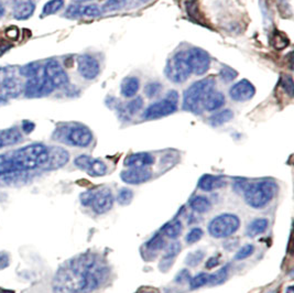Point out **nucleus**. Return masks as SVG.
<instances>
[{
	"label": "nucleus",
	"instance_id": "obj_2",
	"mask_svg": "<svg viewBox=\"0 0 294 293\" xmlns=\"http://www.w3.org/2000/svg\"><path fill=\"white\" fill-rule=\"evenodd\" d=\"M15 171H30L46 164L49 159V148L42 143H31L18 149L11 154Z\"/></svg>",
	"mask_w": 294,
	"mask_h": 293
},
{
	"label": "nucleus",
	"instance_id": "obj_16",
	"mask_svg": "<svg viewBox=\"0 0 294 293\" xmlns=\"http://www.w3.org/2000/svg\"><path fill=\"white\" fill-rule=\"evenodd\" d=\"M152 173L147 168H130L121 172L120 178L127 184H141L151 179Z\"/></svg>",
	"mask_w": 294,
	"mask_h": 293
},
{
	"label": "nucleus",
	"instance_id": "obj_8",
	"mask_svg": "<svg viewBox=\"0 0 294 293\" xmlns=\"http://www.w3.org/2000/svg\"><path fill=\"white\" fill-rule=\"evenodd\" d=\"M178 93H176L175 90H171L164 99L158 100V102L149 106V107L144 110L142 118L147 120H152L172 115L173 113H175L176 109H178Z\"/></svg>",
	"mask_w": 294,
	"mask_h": 293
},
{
	"label": "nucleus",
	"instance_id": "obj_35",
	"mask_svg": "<svg viewBox=\"0 0 294 293\" xmlns=\"http://www.w3.org/2000/svg\"><path fill=\"white\" fill-rule=\"evenodd\" d=\"M208 284H210V275H207L205 273H201L199 275H196L195 277H193V278H191L189 281V285L192 290L200 289V288L204 287Z\"/></svg>",
	"mask_w": 294,
	"mask_h": 293
},
{
	"label": "nucleus",
	"instance_id": "obj_6",
	"mask_svg": "<svg viewBox=\"0 0 294 293\" xmlns=\"http://www.w3.org/2000/svg\"><path fill=\"white\" fill-rule=\"evenodd\" d=\"M165 76L175 84H182L188 81L192 74L189 62L188 51H180L170 58L165 65Z\"/></svg>",
	"mask_w": 294,
	"mask_h": 293
},
{
	"label": "nucleus",
	"instance_id": "obj_28",
	"mask_svg": "<svg viewBox=\"0 0 294 293\" xmlns=\"http://www.w3.org/2000/svg\"><path fill=\"white\" fill-rule=\"evenodd\" d=\"M190 207L194 212L203 214V213H206L211 210L212 204L210 200L205 198V196L197 195V196H194V198L190 201Z\"/></svg>",
	"mask_w": 294,
	"mask_h": 293
},
{
	"label": "nucleus",
	"instance_id": "obj_33",
	"mask_svg": "<svg viewBox=\"0 0 294 293\" xmlns=\"http://www.w3.org/2000/svg\"><path fill=\"white\" fill-rule=\"evenodd\" d=\"M64 4H65V1H64V0H50V1H47L43 6L41 17L44 18V17H47V15L58 12L64 7Z\"/></svg>",
	"mask_w": 294,
	"mask_h": 293
},
{
	"label": "nucleus",
	"instance_id": "obj_18",
	"mask_svg": "<svg viewBox=\"0 0 294 293\" xmlns=\"http://www.w3.org/2000/svg\"><path fill=\"white\" fill-rule=\"evenodd\" d=\"M69 154L65 149L60 147H51L49 148V159L44 166L46 170H55L62 168L68 162Z\"/></svg>",
	"mask_w": 294,
	"mask_h": 293
},
{
	"label": "nucleus",
	"instance_id": "obj_41",
	"mask_svg": "<svg viewBox=\"0 0 294 293\" xmlns=\"http://www.w3.org/2000/svg\"><path fill=\"white\" fill-rule=\"evenodd\" d=\"M203 235H204V232H203L202 228H199V227L192 228V230L188 233V235H186V237H185L186 244L193 245V244L197 243L203 237Z\"/></svg>",
	"mask_w": 294,
	"mask_h": 293
},
{
	"label": "nucleus",
	"instance_id": "obj_56",
	"mask_svg": "<svg viewBox=\"0 0 294 293\" xmlns=\"http://www.w3.org/2000/svg\"><path fill=\"white\" fill-rule=\"evenodd\" d=\"M3 147H4V143H3V140H2L1 136H0V149L3 148Z\"/></svg>",
	"mask_w": 294,
	"mask_h": 293
},
{
	"label": "nucleus",
	"instance_id": "obj_20",
	"mask_svg": "<svg viewBox=\"0 0 294 293\" xmlns=\"http://www.w3.org/2000/svg\"><path fill=\"white\" fill-rule=\"evenodd\" d=\"M153 163L154 158L148 152L133 153L125 159V166L128 168H147Z\"/></svg>",
	"mask_w": 294,
	"mask_h": 293
},
{
	"label": "nucleus",
	"instance_id": "obj_3",
	"mask_svg": "<svg viewBox=\"0 0 294 293\" xmlns=\"http://www.w3.org/2000/svg\"><path fill=\"white\" fill-rule=\"evenodd\" d=\"M277 190V184L271 180H263L259 182L247 183L244 190L245 201L253 209H264L274 200Z\"/></svg>",
	"mask_w": 294,
	"mask_h": 293
},
{
	"label": "nucleus",
	"instance_id": "obj_53",
	"mask_svg": "<svg viewBox=\"0 0 294 293\" xmlns=\"http://www.w3.org/2000/svg\"><path fill=\"white\" fill-rule=\"evenodd\" d=\"M4 13H6V8H4L2 2H0V18H2Z\"/></svg>",
	"mask_w": 294,
	"mask_h": 293
},
{
	"label": "nucleus",
	"instance_id": "obj_21",
	"mask_svg": "<svg viewBox=\"0 0 294 293\" xmlns=\"http://www.w3.org/2000/svg\"><path fill=\"white\" fill-rule=\"evenodd\" d=\"M226 185V180L223 177H217V175L205 174L199 181V188L202 191L212 192L214 190L222 189Z\"/></svg>",
	"mask_w": 294,
	"mask_h": 293
},
{
	"label": "nucleus",
	"instance_id": "obj_57",
	"mask_svg": "<svg viewBox=\"0 0 294 293\" xmlns=\"http://www.w3.org/2000/svg\"><path fill=\"white\" fill-rule=\"evenodd\" d=\"M76 2H78V3H81V2H86V1H92V0H75Z\"/></svg>",
	"mask_w": 294,
	"mask_h": 293
},
{
	"label": "nucleus",
	"instance_id": "obj_54",
	"mask_svg": "<svg viewBox=\"0 0 294 293\" xmlns=\"http://www.w3.org/2000/svg\"><path fill=\"white\" fill-rule=\"evenodd\" d=\"M137 293H159L156 290H151V289H141L139 290Z\"/></svg>",
	"mask_w": 294,
	"mask_h": 293
},
{
	"label": "nucleus",
	"instance_id": "obj_46",
	"mask_svg": "<svg viewBox=\"0 0 294 293\" xmlns=\"http://www.w3.org/2000/svg\"><path fill=\"white\" fill-rule=\"evenodd\" d=\"M95 190H88L81 194V202L84 206H90L95 195Z\"/></svg>",
	"mask_w": 294,
	"mask_h": 293
},
{
	"label": "nucleus",
	"instance_id": "obj_55",
	"mask_svg": "<svg viewBox=\"0 0 294 293\" xmlns=\"http://www.w3.org/2000/svg\"><path fill=\"white\" fill-rule=\"evenodd\" d=\"M7 103H8V99L6 97H3V96L0 95V106L6 105Z\"/></svg>",
	"mask_w": 294,
	"mask_h": 293
},
{
	"label": "nucleus",
	"instance_id": "obj_24",
	"mask_svg": "<svg viewBox=\"0 0 294 293\" xmlns=\"http://www.w3.org/2000/svg\"><path fill=\"white\" fill-rule=\"evenodd\" d=\"M35 11V3L31 0L19 2L13 9V18L15 20L23 21L32 17Z\"/></svg>",
	"mask_w": 294,
	"mask_h": 293
},
{
	"label": "nucleus",
	"instance_id": "obj_42",
	"mask_svg": "<svg viewBox=\"0 0 294 293\" xmlns=\"http://www.w3.org/2000/svg\"><path fill=\"white\" fill-rule=\"evenodd\" d=\"M162 89V85L158 83V82H151L146 85V87H144V94H146L147 97L149 98H152V97H156L160 94Z\"/></svg>",
	"mask_w": 294,
	"mask_h": 293
},
{
	"label": "nucleus",
	"instance_id": "obj_32",
	"mask_svg": "<svg viewBox=\"0 0 294 293\" xmlns=\"http://www.w3.org/2000/svg\"><path fill=\"white\" fill-rule=\"evenodd\" d=\"M40 72H41V64L39 62H30L19 68L20 75L26 78L38 76L40 75Z\"/></svg>",
	"mask_w": 294,
	"mask_h": 293
},
{
	"label": "nucleus",
	"instance_id": "obj_9",
	"mask_svg": "<svg viewBox=\"0 0 294 293\" xmlns=\"http://www.w3.org/2000/svg\"><path fill=\"white\" fill-rule=\"evenodd\" d=\"M54 88L55 87L42 74V75L28 78L24 85L23 92L25 97L28 98H40L50 95Z\"/></svg>",
	"mask_w": 294,
	"mask_h": 293
},
{
	"label": "nucleus",
	"instance_id": "obj_39",
	"mask_svg": "<svg viewBox=\"0 0 294 293\" xmlns=\"http://www.w3.org/2000/svg\"><path fill=\"white\" fill-rule=\"evenodd\" d=\"M205 257V252L204 250H196V252H193L188 255V257L185 259V264L190 266V267H195Z\"/></svg>",
	"mask_w": 294,
	"mask_h": 293
},
{
	"label": "nucleus",
	"instance_id": "obj_27",
	"mask_svg": "<svg viewBox=\"0 0 294 293\" xmlns=\"http://www.w3.org/2000/svg\"><path fill=\"white\" fill-rule=\"evenodd\" d=\"M0 136L2 138L4 147L17 145L20 141H22V135L17 127H11L9 129L0 131Z\"/></svg>",
	"mask_w": 294,
	"mask_h": 293
},
{
	"label": "nucleus",
	"instance_id": "obj_15",
	"mask_svg": "<svg viewBox=\"0 0 294 293\" xmlns=\"http://www.w3.org/2000/svg\"><path fill=\"white\" fill-rule=\"evenodd\" d=\"M114 205V196L111 191L107 188L95 192L94 199L90 206L96 214H104V213L111 210Z\"/></svg>",
	"mask_w": 294,
	"mask_h": 293
},
{
	"label": "nucleus",
	"instance_id": "obj_4",
	"mask_svg": "<svg viewBox=\"0 0 294 293\" xmlns=\"http://www.w3.org/2000/svg\"><path fill=\"white\" fill-rule=\"evenodd\" d=\"M216 85L214 77H206L192 84L183 94V109L194 114H201L203 103L206 96L210 94Z\"/></svg>",
	"mask_w": 294,
	"mask_h": 293
},
{
	"label": "nucleus",
	"instance_id": "obj_44",
	"mask_svg": "<svg viewBox=\"0 0 294 293\" xmlns=\"http://www.w3.org/2000/svg\"><path fill=\"white\" fill-rule=\"evenodd\" d=\"M255 253V246L251 244L245 245L244 247L240 248L238 250V253L235 256V260H244L246 258H248L249 256H251Z\"/></svg>",
	"mask_w": 294,
	"mask_h": 293
},
{
	"label": "nucleus",
	"instance_id": "obj_52",
	"mask_svg": "<svg viewBox=\"0 0 294 293\" xmlns=\"http://www.w3.org/2000/svg\"><path fill=\"white\" fill-rule=\"evenodd\" d=\"M218 265H219V257H211L206 262V268L213 269L214 267H217Z\"/></svg>",
	"mask_w": 294,
	"mask_h": 293
},
{
	"label": "nucleus",
	"instance_id": "obj_36",
	"mask_svg": "<svg viewBox=\"0 0 294 293\" xmlns=\"http://www.w3.org/2000/svg\"><path fill=\"white\" fill-rule=\"evenodd\" d=\"M228 269L229 266H225V267L219 269L217 273L210 275V284L212 286H216V285H222L225 282L228 278Z\"/></svg>",
	"mask_w": 294,
	"mask_h": 293
},
{
	"label": "nucleus",
	"instance_id": "obj_45",
	"mask_svg": "<svg viewBox=\"0 0 294 293\" xmlns=\"http://www.w3.org/2000/svg\"><path fill=\"white\" fill-rule=\"evenodd\" d=\"M281 85H282L283 89H285L286 92L289 94V96L292 97V96H293V88H294L292 77L291 76H286L285 78H282Z\"/></svg>",
	"mask_w": 294,
	"mask_h": 293
},
{
	"label": "nucleus",
	"instance_id": "obj_10",
	"mask_svg": "<svg viewBox=\"0 0 294 293\" xmlns=\"http://www.w3.org/2000/svg\"><path fill=\"white\" fill-rule=\"evenodd\" d=\"M43 75L53 86L65 87L68 84V75L60 63L55 60L46 62L43 68Z\"/></svg>",
	"mask_w": 294,
	"mask_h": 293
},
{
	"label": "nucleus",
	"instance_id": "obj_14",
	"mask_svg": "<svg viewBox=\"0 0 294 293\" xmlns=\"http://www.w3.org/2000/svg\"><path fill=\"white\" fill-rule=\"evenodd\" d=\"M255 94L256 88L254 84L248 79H242L234 84L229 89V96L235 102H247L254 97Z\"/></svg>",
	"mask_w": 294,
	"mask_h": 293
},
{
	"label": "nucleus",
	"instance_id": "obj_13",
	"mask_svg": "<svg viewBox=\"0 0 294 293\" xmlns=\"http://www.w3.org/2000/svg\"><path fill=\"white\" fill-rule=\"evenodd\" d=\"M77 71L85 79H94L100 72L99 64L95 57L88 54H83L77 57Z\"/></svg>",
	"mask_w": 294,
	"mask_h": 293
},
{
	"label": "nucleus",
	"instance_id": "obj_25",
	"mask_svg": "<svg viewBox=\"0 0 294 293\" xmlns=\"http://www.w3.org/2000/svg\"><path fill=\"white\" fill-rule=\"evenodd\" d=\"M139 87H140V82L137 77H126L120 85V93L126 98L135 97L137 95Z\"/></svg>",
	"mask_w": 294,
	"mask_h": 293
},
{
	"label": "nucleus",
	"instance_id": "obj_11",
	"mask_svg": "<svg viewBox=\"0 0 294 293\" xmlns=\"http://www.w3.org/2000/svg\"><path fill=\"white\" fill-rule=\"evenodd\" d=\"M188 54L192 73L196 74V75H204L210 70L211 56L205 50L200 49V47H192L188 51Z\"/></svg>",
	"mask_w": 294,
	"mask_h": 293
},
{
	"label": "nucleus",
	"instance_id": "obj_48",
	"mask_svg": "<svg viewBox=\"0 0 294 293\" xmlns=\"http://www.w3.org/2000/svg\"><path fill=\"white\" fill-rule=\"evenodd\" d=\"M22 131L24 132V134H26V135H29V134H31L32 131L34 130V128H35V124L34 122H32V121H30V120H23L22 121Z\"/></svg>",
	"mask_w": 294,
	"mask_h": 293
},
{
	"label": "nucleus",
	"instance_id": "obj_58",
	"mask_svg": "<svg viewBox=\"0 0 294 293\" xmlns=\"http://www.w3.org/2000/svg\"><path fill=\"white\" fill-rule=\"evenodd\" d=\"M287 293H293V288L292 287H289Z\"/></svg>",
	"mask_w": 294,
	"mask_h": 293
},
{
	"label": "nucleus",
	"instance_id": "obj_31",
	"mask_svg": "<svg viewBox=\"0 0 294 293\" xmlns=\"http://www.w3.org/2000/svg\"><path fill=\"white\" fill-rule=\"evenodd\" d=\"M165 245L167 244H165L163 236L161 235V234H157V235H154L150 241L146 244V250L147 253L154 256L156 254H158L160 250L164 249Z\"/></svg>",
	"mask_w": 294,
	"mask_h": 293
},
{
	"label": "nucleus",
	"instance_id": "obj_40",
	"mask_svg": "<svg viewBox=\"0 0 294 293\" xmlns=\"http://www.w3.org/2000/svg\"><path fill=\"white\" fill-rule=\"evenodd\" d=\"M142 106H143L142 97H140V96H137L136 98H133L131 102L127 104V106L125 107V114L135 115L142 108Z\"/></svg>",
	"mask_w": 294,
	"mask_h": 293
},
{
	"label": "nucleus",
	"instance_id": "obj_5",
	"mask_svg": "<svg viewBox=\"0 0 294 293\" xmlns=\"http://www.w3.org/2000/svg\"><path fill=\"white\" fill-rule=\"evenodd\" d=\"M55 139L66 142L67 145L86 148L93 141V132L88 127L81 124L62 126L55 131Z\"/></svg>",
	"mask_w": 294,
	"mask_h": 293
},
{
	"label": "nucleus",
	"instance_id": "obj_29",
	"mask_svg": "<svg viewBox=\"0 0 294 293\" xmlns=\"http://www.w3.org/2000/svg\"><path fill=\"white\" fill-rule=\"evenodd\" d=\"M234 117V113L231 109H224L222 111H218V113L213 114L210 118H208V121L213 127H218L222 126L226 122L231 121Z\"/></svg>",
	"mask_w": 294,
	"mask_h": 293
},
{
	"label": "nucleus",
	"instance_id": "obj_30",
	"mask_svg": "<svg viewBox=\"0 0 294 293\" xmlns=\"http://www.w3.org/2000/svg\"><path fill=\"white\" fill-rule=\"evenodd\" d=\"M182 223L179 220H174L168 224H165L161 230V234L171 239L178 238L182 233Z\"/></svg>",
	"mask_w": 294,
	"mask_h": 293
},
{
	"label": "nucleus",
	"instance_id": "obj_37",
	"mask_svg": "<svg viewBox=\"0 0 294 293\" xmlns=\"http://www.w3.org/2000/svg\"><path fill=\"white\" fill-rule=\"evenodd\" d=\"M127 0H106L101 6V12H114L125 7Z\"/></svg>",
	"mask_w": 294,
	"mask_h": 293
},
{
	"label": "nucleus",
	"instance_id": "obj_34",
	"mask_svg": "<svg viewBox=\"0 0 294 293\" xmlns=\"http://www.w3.org/2000/svg\"><path fill=\"white\" fill-rule=\"evenodd\" d=\"M15 171L11 157L8 154H0V177L6 174H11Z\"/></svg>",
	"mask_w": 294,
	"mask_h": 293
},
{
	"label": "nucleus",
	"instance_id": "obj_50",
	"mask_svg": "<svg viewBox=\"0 0 294 293\" xmlns=\"http://www.w3.org/2000/svg\"><path fill=\"white\" fill-rule=\"evenodd\" d=\"M10 264V258L9 255L4 252L0 253V269L7 268Z\"/></svg>",
	"mask_w": 294,
	"mask_h": 293
},
{
	"label": "nucleus",
	"instance_id": "obj_23",
	"mask_svg": "<svg viewBox=\"0 0 294 293\" xmlns=\"http://www.w3.org/2000/svg\"><path fill=\"white\" fill-rule=\"evenodd\" d=\"M181 252V244L179 242H174L170 245L167 248V252H165L164 256L162 257L161 263H160L159 267L160 270L163 271V273H167V271L171 268V266L174 263L175 257L179 255Z\"/></svg>",
	"mask_w": 294,
	"mask_h": 293
},
{
	"label": "nucleus",
	"instance_id": "obj_59",
	"mask_svg": "<svg viewBox=\"0 0 294 293\" xmlns=\"http://www.w3.org/2000/svg\"><path fill=\"white\" fill-rule=\"evenodd\" d=\"M138 1H140V2H148V1H150V0H138Z\"/></svg>",
	"mask_w": 294,
	"mask_h": 293
},
{
	"label": "nucleus",
	"instance_id": "obj_22",
	"mask_svg": "<svg viewBox=\"0 0 294 293\" xmlns=\"http://www.w3.org/2000/svg\"><path fill=\"white\" fill-rule=\"evenodd\" d=\"M226 99L225 96L223 93L218 92V90H212V92L206 96L204 99V103H203V109L207 111H215L219 108L223 107V105L225 104Z\"/></svg>",
	"mask_w": 294,
	"mask_h": 293
},
{
	"label": "nucleus",
	"instance_id": "obj_51",
	"mask_svg": "<svg viewBox=\"0 0 294 293\" xmlns=\"http://www.w3.org/2000/svg\"><path fill=\"white\" fill-rule=\"evenodd\" d=\"M6 34H7L8 38L15 40V39L18 38V35H19V30L17 28H15V26H11V28L7 29Z\"/></svg>",
	"mask_w": 294,
	"mask_h": 293
},
{
	"label": "nucleus",
	"instance_id": "obj_43",
	"mask_svg": "<svg viewBox=\"0 0 294 293\" xmlns=\"http://www.w3.org/2000/svg\"><path fill=\"white\" fill-rule=\"evenodd\" d=\"M132 199H133L132 191L129 190V189H127V188L121 189L119 191L118 195H117V202H118L120 205L130 204V202L132 201Z\"/></svg>",
	"mask_w": 294,
	"mask_h": 293
},
{
	"label": "nucleus",
	"instance_id": "obj_12",
	"mask_svg": "<svg viewBox=\"0 0 294 293\" xmlns=\"http://www.w3.org/2000/svg\"><path fill=\"white\" fill-rule=\"evenodd\" d=\"M74 164L81 170L86 171L90 177H103L107 172V166L99 159H94L89 156H78L74 160Z\"/></svg>",
	"mask_w": 294,
	"mask_h": 293
},
{
	"label": "nucleus",
	"instance_id": "obj_17",
	"mask_svg": "<svg viewBox=\"0 0 294 293\" xmlns=\"http://www.w3.org/2000/svg\"><path fill=\"white\" fill-rule=\"evenodd\" d=\"M101 14V10L99 9L98 6L96 4H87V6H82V4L76 3V4H72L69 6L64 15L67 18H79V17H98V15Z\"/></svg>",
	"mask_w": 294,
	"mask_h": 293
},
{
	"label": "nucleus",
	"instance_id": "obj_1",
	"mask_svg": "<svg viewBox=\"0 0 294 293\" xmlns=\"http://www.w3.org/2000/svg\"><path fill=\"white\" fill-rule=\"evenodd\" d=\"M108 267L98 255L86 253L72 258L58 269L53 279L54 293H88L101 286Z\"/></svg>",
	"mask_w": 294,
	"mask_h": 293
},
{
	"label": "nucleus",
	"instance_id": "obj_7",
	"mask_svg": "<svg viewBox=\"0 0 294 293\" xmlns=\"http://www.w3.org/2000/svg\"><path fill=\"white\" fill-rule=\"evenodd\" d=\"M240 226V220L235 214H221L213 218L208 225V233L214 238H226L234 235Z\"/></svg>",
	"mask_w": 294,
	"mask_h": 293
},
{
	"label": "nucleus",
	"instance_id": "obj_19",
	"mask_svg": "<svg viewBox=\"0 0 294 293\" xmlns=\"http://www.w3.org/2000/svg\"><path fill=\"white\" fill-rule=\"evenodd\" d=\"M23 88L24 86L22 83L14 76H10L0 83V93H1V96L6 97L7 99L9 97H18V96L22 94Z\"/></svg>",
	"mask_w": 294,
	"mask_h": 293
},
{
	"label": "nucleus",
	"instance_id": "obj_26",
	"mask_svg": "<svg viewBox=\"0 0 294 293\" xmlns=\"http://www.w3.org/2000/svg\"><path fill=\"white\" fill-rule=\"evenodd\" d=\"M269 222L266 218H257V220L251 222L247 226V230H246V235L250 238H255L260 234L266 232L267 228H268Z\"/></svg>",
	"mask_w": 294,
	"mask_h": 293
},
{
	"label": "nucleus",
	"instance_id": "obj_49",
	"mask_svg": "<svg viewBox=\"0 0 294 293\" xmlns=\"http://www.w3.org/2000/svg\"><path fill=\"white\" fill-rule=\"evenodd\" d=\"M191 277H190V273L188 270H182L181 273L178 275V277L175 278L176 282H180V284H183V282H188L190 281Z\"/></svg>",
	"mask_w": 294,
	"mask_h": 293
},
{
	"label": "nucleus",
	"instance_id": "obj_47",
	"mask_svg": "<svg viewBox=\"0 0 294 293\" xmlns=\"http://www.w3.org/2000/svg\"><path fill=\"white\" fill-rule=\"evenodd\" d=\"M14 67L12 66H7V67H0V83L4 79L10 77V76H14Z\"/></svg>",
	"mask_w": 294,
	"mask_h": 293
},
{
	"label": "nucleus",
	"instance_id": "obj_38",
	"mask_svg": "<svg viewBox=\"0 0 294 293\" xmlns=\"http://www.w3.org/2000/svg\"><path fill=\"white\" fill-rule=\"evenodd\" d=\"M237 76H238V73L231 66L225 65L221 68V71H219V77H221V79L224 83H231L235 81Z\"/></svg>",
	"mask_w": 294,
	"mask_h": 293
}]
</instances>
